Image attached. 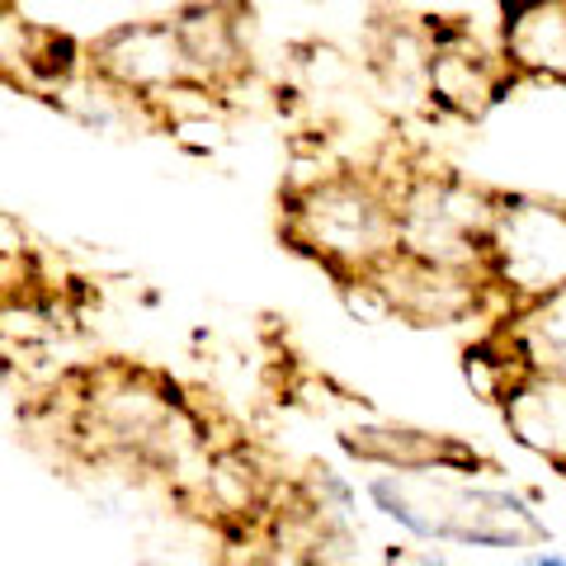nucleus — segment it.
I'll return each mask as SVG.
<instances>
[{
	"label": "nucleus",
	"mask_w": 566,
	"mask_h": 566,
	"mask_svg": "<svg viewBox=\"0 0 566 566\" xmlns=\"http://www.w3.org/2000/svg\"><path fill=\"white\" fill-rule=\"evenodd\" d=\"M185 43L193 81L218 95H232L251 76V43H245V6L241 0H185L170 14Z\"/></svg>",
	"instance_id": "obj_6"
},
{
	"label": "nucleus",
	"mask_w": 566,
	"mask_h": 566,
	"mask_svg": "<svg viewBox=\"0 0 566 566\" xmlns=\"http://www.w3.org/2000/svg\"><path fill=\"white\" fill-rule=\"evenodd\" d=\"M524 566H566V557L562 553H543V557H528Z\"/></svg>",
	"instance_id": "obj_12"
},
{
	"label": "nucleus",
	"mask_w": 566,
	"mask_h": 566,
	"mask_svg": "<svg viewBox=\"0 0 566 566\" xmlns=\"http://www.w3.org/2000/svg\"><path fill=\"white\" fill-rule=\"evenodd\" d=\"M495 193L476 189L458 175L416 170L392 185V218H397V251L486 279V227H491Z\"/></svg>",
	"instance_id": "obj_2"
},
{
	"label": "nucleus",
	"mask_w": 566,
	"mask_h": 566,
	"mask_svg": "<svg viewBox=\"0 0 566 566\" xmlns=\"http://www.w3.org/2000/svg\"><path fill=\"white\" fill-rule=\"evenodd\" d=\"M505 424L524 449L543 453L547 463L566 468V378L557 374H524L501 397Z\"/></svg>",
	"instance_id": "obj_8"
},
{
	"label": "nucleus",
	"mask_w": 566,
	"mask_h": 566,
	"mask_svg": "<svg viewBox=\"0 0 566 566\" xmlns=\"http://www.w3.org/2000/svg\"><path fill=\"white\" fill-rule=\"evenodd\" d=\"M463 368H468V382H472L486 401H501L510 387H515V382L528 374L524 359L515 354V345L505 340V331H495V335H486L482 345H472Z\"/></svg>",
	"instance_id": "obj_10"
},
{
	"label": "nucleus",
	"mask_w": 566,
	"mask_h": 566,
	"mask_svg": "<svg viewBox=\"0 0 566 566\" xmlns=\"http://www.w3.org/2000/svg\"><path fill=\"white\" fill-rule=\"evenodd\" d=\"M85 66L99 71L109 85H118L123 95H133L142 104L166 99L170 91H180V85H199L170 14L166 20L114 24L109 33H99V39L85 48Z\"/></svg>",
	"instance_id": "obj_5"
},
{
	"label": "nucleus",
	"mask_w": 566,
	"mask_h": 566,
	"mask_svg": "<svg viewBox=\"0 0 566 566\" xmlns=\"http://www.w3.org/2000/svg\"><path fill=\"white\" fill-rule=\"evenodd\" d=\"M486 283L510 297V307L566 289V208L528 193H495Z\"/></svg>",
	"instance_id": "obj_3"
},
{
	"label": "nucleus",
	"mask_w": 566,
	"mask_h": 566,
	"mask_svg": "<svg viewBox=\"0 0 566 566\" xmlns=\"http://www.w3.org/2000/svg\"><path fill=\"white\" fill-rule=\"evenodd\" d=\"M495 52L515 81L566 85V0H501Z\"/></svg>",
	"instance_id": "obj_7"
},
{
	"label": "nucleus",
	"mask_w": 566,
	"mask_h": 566,
	"mask_svg": "<svg viewBox=\"0 0 566 566\" xmlns=\"http://www.w3.org/2000/svg\"><path fill=\"white\" fill-rule=\"evenodd\" d=\"M505 340L515 345L528 374H557L566 378V289L520 303L505 326Z\"/></svg>",
	"instance_id": "obj_9"
},
{
	"label": "nucleus",
	"mask_w": 566,
	"mask_h": 566,
	"mask_svg": "<svg viewBox=\"0 0 566 566\" xmlns=\"http://www.w3.org/2000/svg\"><path fill=\"white\" fill-rule=\"evenodd\" d=\"M283 237L297 251L322 260L335 279L374 274L397 251L392 180L364 170H326L316 180L289 189Z\"/></svg>",
	"instance_id": "obj_1"
},
{
	"label": "nucleus",
	"mask_w": 566,
	"mask_h": 566,
	"mask_svg": "<svg viewBox=\"0 0 566 566\" xmlns=\"http://www.w3.org/2000/svg\"><path fill=\"white\" fill-rule=\"evenodd\" d=\"M424 71L420 95L449 118H482L501 99L515 76L505 71L501 52L482 48V39L463 20H424Z\"/></svg>",
	"instance_id": "obj_4"
},
{
	"label": "nucleus",
	"mask_w": 566,
	"mask_h": 566,
	"mask_svg": "<svg viewBox=\"0 0 566 566\" xmlns=\"http://www.w3.org/2000/svg\"><path fill=\"white\" fill-rule=\"evenodd\" d=\"M0 10H10V0H0Z\"/></svg>",
	"instance_id": "obj_13"
},
{
	"label": "nucleus",
	"mask_w": 566,
	"mask_h": 566,
	"mask_svg": "<svg viewBox=\"0 0 566 566\" xmlns=\"http://www.w3.org/2000/svg\"><path fill=\"white\" fill-rule=\"evenodd\" d=\"M387 566H444V557H439L434 547H392Z\"/></svg>",
	"instance_id": "obj_11"
}]
</instances>
